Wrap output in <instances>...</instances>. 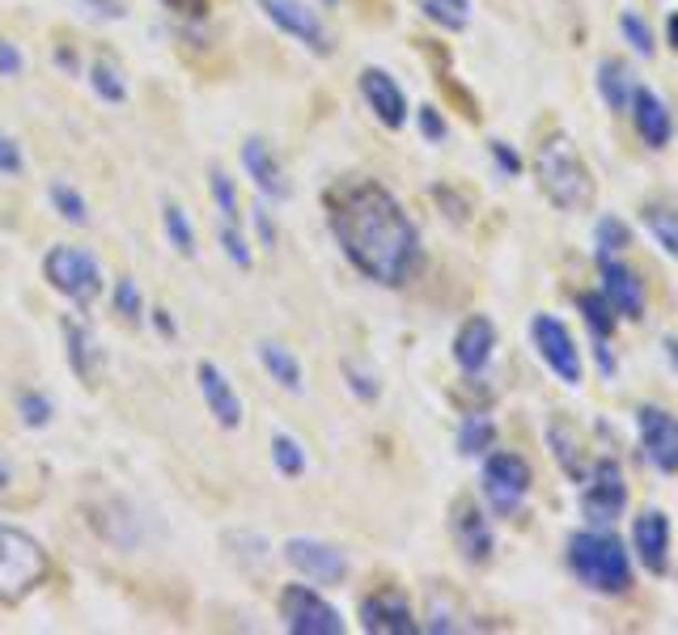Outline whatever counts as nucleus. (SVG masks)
Instances as JSON below:
<instances>
[{
	"mask_svg": "<svg viewBox=\"0 0 678 635\" xmlns=\"http://www.w3.org/2000/svg\"><path fill=\"white\" fill-rule=\"evenodd\" d=\"M331 234L348 263L378 284H403L420 263V234L382 183H343L327 199Z\"/></svg>",
	"mask_w": 678,
	"mask_h": 635,
	"instance_id": "1",
	"label": "nucleus"
},
{
	"mask_svg": "<svg viewBox=\"0 0 678 635\" xmlns=\"http://www.w3.org/2000/svg\"><path fill=\"white\" fill-rule=\"evenodd\" d=\"M534 178H538L543 195L564 212H585L594 204V178H589L582 153H577V144L568 141V136H552L538 148Z\"/></svg>",
	"mask_w": 678,
	"mask_h": 635,
	"instance_id": "2",
	"label": "nucleus"
},
{
	"mask_svg": "<svg viewBox=\"0 0 678 635\" xmlns=\"http://www.w3.org/2000/svg\"><path fill=\"white\" fill-rule=\"evenodd\" d=\"M568 567L577 572V581L585 588H598V593H628L631 588L628 551L615 534L577 530L568 539Z\"/></svg>",
	"mask_w": 678,
	"mask_h": 635,
	"instance_id": "3",
	"label": "nucleus"
},
{
	"mask_svg": "<svg viewBox=\"0 0 678 635\" xmlns=\"http://www.w3.org/2000/svg\"><path fill=\"white\" fill-rule=\"evenodd\" d=\"M48 551L34 534L18 525H0V602H22L25 593L43 585Z\"/></svg>",
	"mask_w": 678,
	"mask_h": 635,
	"instance_id": "4",
	"label": "nucleus"
},
{
	"mask_svg": "<svg viewBox=\"0 0 678 635\" xmlns=\"http://www.w3.org/2000/svg\"><path fill=\"white\" fill-rule=\"evenodd\" d=\"M43 276L48 284L69 297L76 309H90L102 297V272L90 250H76V246H51L48 259H43Z\"/></svg>",
	"mask_w": 678,
	"mask_h": 635,
	"instance_id": "5",
	"label": "nucleus"
},
{
	"mask_svg": "<svg viewBox=\"0 0 678 635\" xmlns=\"http://www.w3.org/2000/svg\"><path fill=\"white\" fill-rule=\"evenodd\" d=\"M531 492V467L517 453H492L484 462V495L496 518H513Z\"/></svg>",
	"mask_w": 678,
	"mask_h": 635,
	"instance_id": "6",
	"label": "nucleus"
},
{
	"mask_svg": "<svg viewBox=\"0 0 678 635\" xmlns=\"http://www.w3.org/2000/svg\"><path fill=\"white\" fill-rule=\"evenodd\" d=\"M280 618L292 635H343L339 611L310 585H289L280 593Z\"/></svg>",
	"mask_w": 678,
	"mask_h": 635,
	"instance_id": "7",
	"label": "nucleus"
},
{
	"mask_svg": "<svg viewBox=\"0 0 678 635\" xmlns=\"http://www.w3.org/2000/svg\"><path fill=\"white\" fill-rule=\"evenodd\" d=\"M531 335H534L538 356L547 360V369H552L559 381L577 386V381H582V352H577V344H573L568 327H564L559 318H552V314H538V318L531 322Z\"/></svg>",
	"mask_w": 678,
	"mask_h": 635,
	"instance_id": "8",
	"label": "nucleus"
},
{
	"mask_svg": "<svg viewBox=\"0 0 678 635\" xmlns=\"http://www.w3.org/2000/svg\"><path fill=\"white\" fill-rule=\"evenodd\" d=\"M582 509L589 521L624 518V509H628V483H624V467L615 458H603L589 471V483H585L582 492Z\"/></svg>",
	"mask_w": 678,
	"mask_h": 635,
	"instance_id": "9",
	"label": "nucleus"
},
{
	"mask_svg": "<svg viewBox=\"0 0 678 635\" xmlns=\"http://www.w3.org/2000/svg\"><path fill=\"white\" fill-rule=\"evenodd\" d=\"M259 9H264L267 22L280 25V30L292 34L297 43H306V48L318 51V55L331 51V34H327V25L318 22V13L310 4H301V0H259Z\"/></svg>",
	"mask_w": 678,
	"mask_h": 635,
	"instance_id": "10",
	"label": "nucleus"
},
{
	"mask_svg": "<svg viewBox=\"0 0 678 635\" xmlns=\"http://www.w3.org/2000/svg\"><path fill=\"white\" fill-rule=\"evenodd\" d=\"M636 428H640V449L654 462L657 471L678 474V420L661 407H640L636 411Z\"/></svg>",
	"mask_w": 678,
	"mask_h": 635,
	"instance_id": "11",
	"label": "nucleus"
},
{
	"mask_svg": "<svg viewBox=\"0 0 678 635\" xmlns=\"http://www.w3.org/2000/svg\"><path fill=\"white\" fill-rule=\"evenodd\" d=\"M285 560H289L301 576H310L315 585H339L348 576V560L331 542L318 539H289L285 542Z\"/></svg>",
	"mask_w": 678,
	"mask_h": 635,
	"instance_id": "12",
	"label": "nucleus"
},
{
	"mask_svg": "<svg viewBox=\"0 0 678 635\" xmlns=\"http://www.w3.org/2000/svg\"><path fill=\"white\" fill-rule=\"evenodd\" d=\"M598 276H603L606 301L619 318H645V288L631 276V267H624L615 255H598Z\"/></svg>",
	"mask_w": 678,
	"mask_h": 635,
	"instance_id": "13",
	"label": "nucleus"
},
{
	"mask_svg": "<svg viewBox=\"0 0 678 635\" xmlns=\"http://www.w3.org/2000/svg\"><path fill=\"white\" fill-rule=\"evenodd\" d=\"M361 627L373 635H415L420 623L412 618V606L394 593H373L361 602Z\"/></svg>",
	"mask_w": 678,
	"mask_h": 635,
	"instance_id": "14",
	"label": "nucleus"
},
{
	"mask_svg": "<svg viewBox=\"0 0 678 635\" xmlns=\"http://www.w3.org/2000/svg\"><path fill=\"white\" fill-rule=\"evenodd\" d=\"M361 94L369 102V111L382 119L387 127H403L408 123V98L399 90V81L382 69H364L361 72Z\"/></svg>",
	"mask_w": 678,
	"mask_h": 635,
	"instance_id": "15",
	"label": "nucleus"
},
{
	"mask_svg": "<svg viewBox=\"0 0 678 635\" xmlns=\"http://www.w3.org/2000/svg\"><path fill=\"white\" fill-rule=\"evenodd\" d=\"M195 377H199V395L208 402L213 420H217L220 428H238V423H243V399H238V390L229 386V377L220 373L213 360H199Z\"/></svg>",
	"mask_w": 678,
	"mask_h": 635,
	"instance_id": "16",
	"label": "nucleus"
},
{
	"mask_svg": "<svg viewBox=\"0 0 678 635\" xmlns=\"http://www.w3.org/2000/svg\"><path fill=\"white\" fill-rule=\"evenodd\" d=\"M631 542H636L640 564L649 567L654 576H661L666 564H670V521H666V513H657V509L640 513L636 525H631Z\"/></svg>",
	"mask_w": 678,
	"mask_h": 635,
	"instance_id": "17",
	"label": "nucleus"
},
{
	"mask_svg": "<svg viewBox=\"0 0 678 635\" xmlns=\"http://www.w3.org/2000/svg\"><path fill=\"white\" fill-rule=\"evenodd\" d=\"M492 348H496V327L487 322L484 314L466 318L454 335V360H459L462 373H480L487 360H492Z\"/></svg>",
	"mask_w": 678,
	"mask_h": 635,
	"instance_id": "18",
	"label": "nucleus"
},
{
	"mask_svg": "<svg viewBox=\"0 0 678 635\" xmlns=\"http://www.w3.org/2000/svg\"><path fill=\"white\" fill-rule=\"evenodd\" d=\"M454 539H459V551L475 567L492 560V530H487V518L471 504V500H459V504H454Z\"/></svg>",
	"mask_w": 678,
	"mask_h": 635,
	"instance_id": "19",
	"label": "nucleus"
},
{
	"mask_svg": "<svg viewBox=\"0 0 678 635\" xmlns=\"http://www.w3.org/2000/svg\"><path fill=\"white\" fill-rule=\"evenodd\" d=\"M631 119H636V132H640V141L649 144V148H666V144H670L675 123H670L666 102H661L654 90L636 85V94H631Z\"/></svg>",
	"mask_w": 678,
	"mask_h": 635,
	"instance_id": "20",
	"label": "nucleus"
},
{
	"mask_svg": "<svg viewBox=\"0 0 678 635\" xmlns=\"http://www.w3.org/2000/svg\"><path fill=\"white\" fill-rule=\"evenodd\" d=\"M243 165H246V174H250V183L264 191L267 199H289V178H285L280 162L271 157V148H267L259 136H250V141L243 144Z\"/></svg>",
	"mask_w": 678,
	"mask_h": 635,
	"instance_id": "21",
	"label": "nucleus"
},
{
	"mask_svg": "<svg viewBox=\"0 0 678 635\" xmlns=\"http://www.w3.org/2000/svg\"><path fill=\"white\" fill-rule=\"evenodd\" d=\"M64 344H69V369L81 381H97L102 365H106V352H102L94 330L85 322H76V318H64Z\"/></svg>",
	"mask_w": 678,
	"mask_h": 635,
	"instance_id": "22",
	"label": "nucleus"
},
{
	"mask_svg": "<svg viewBox=\"0 0 678 635\" xmlns=\"http://www.w3.org/2000/svg\"><path fill=\"white\" fill-rule=\"evenodd\" d=\"M598 94H603V102L615 111V115H624L631 106L636 85H631V72L624 60H603V64H598Z\"/></svg>",
	"mask_w": 678,
	"mask_h": 635,
	"instance_id": "23",
	"label": "nucleus"
},
{
	"mask_svg": "<svg viewBox=\"0 0 678 635\" xmlns=\"http://www.w3.org/2000/svg\"><path fill=\"white\" fill-rule=\"evenodd\" d=\"M259 360H264L267 377L276 381V386H285V390H292V395H301V365H297V356L289 352V348H280V344H271V339H264L259 344Z\"/></svg>",
	"mask_w": 678,
	"mask_h": 635,
	"instance_id": "24",
	"label": "nucleus"
},
{
	"mask_svg": "<svg viewBox=\"0 0 678 635\" xmlns=\"http://www.w3.org/2000/svg\"><path fill=\"white\" fill-rule=\"evenodd\" d=\"M492 441H496V423L487 420V416H466V420H462V428H459L462 458H480V453L492 449Z\"/></svg>",
	"mask_w": 678,
	"mask_h": 635,
	"instance_id": "25",
	"label": "nucleus"
},
{
	"mask_svg": "<svg viewBox=\"0 0 678 635\" xmlns=\"http://www.w3.org/2000/svg\"><path fill=\"white\" fill-rule=\"evenodd\" d=\"M162 225H166L170 246H174L183 259H192V255H195V229H192V221H187V212L178 208L174 199H166V204H162Z\"/></svg>",
	"mask_w": 678,
	"mask_h": 635,
	"instance_id": "26",
	"label": "nucleus"
},
{
	"mask_svg": "<svg viewBox=\"0 0 678 635\" xmlns=\"http://www.w3.org/2000/svg\"><path fill=\"white\" fill-rule=\"evenodd\" d=\"M577 306H582V318H585V327H589V335H594L598 344H606V339H610V330H615V318H619V314H610L606 293H603V297H598V293H582V297H577Z\"/></svg>",
	"mask_w": 678,
	"mask_h": 635,
	"instance_id": "27",
	"label": "nucleus"
},
{
	"mask_svg": "<svg viewBox=\"0 0 678 635\" xmlns=\"http://www.w3.org/2000/svg\"><path fill=\"white\" fill-rule=\"evenodd\" d=\"M208 191H213V204L220 212V225H243V208H238V187L225 170H213L208 178Z\"/></svg>",
	"mask_w": 678,
	"mask_h": 635,
	"instance_id": "28",
	"label": "nucleus"
},
{
	"mask_svg": "<svg viewBox=\"0 0 678 635\" xmlns=\"http://www.w3.org/2000/svg\"><path fill=\"white\" fill-rule=\"evenodd\" d=\"M645 225L657 237V246L678 259V208H657V204H649L645 208Z\"/></svg>",
	"mask_w": 678,
	"mask_h": 635,
	"instance_id": "29",
	"label": "nucleus"
},
{
	"mask_svg": "<svg viewBox=\"0 0 678 635\" xmlns=\"http://www.w3.org/2000/svg\"><path fill=\"white\" fill-rule=\"evenodd\" d=\"M547 441H552V453H556L559 467L573 474L577 483H582V479H585V462L577 458V437H573V428H564V423H552Z\"/></svg>",
	"mask_w": 678,
	"mask_h": 635,
	"instance_id": "30",
	"label": "nucleus"
},
{
	"mask_svg": "<svg viewBox=\"0 0 678 635\" xmlns=\"http://www.w3.org/2000/svg\"><path fill=\"white\" fill-rule=\"evenodd\" d=\"M271 462L285 479H301L306 474V449L297 445L289 432H276L271 437Z\"/></svg>",
	"mask_w": 678,
	"mask_h": 635,
	"instance_id": "31",
	"label": "nucleus"
},
{
	"mask_svg": "<svg viewBox=\"0 0 678 635\" xmlns=\"http://www.w3.org/2000/svg\"><path fill=\"white\" fill-rule=\"evenodd\" d=\"M90 85H94V94L102 102H127V81H123V72L115 64H106V60H97L94 69H90Z\"/></svg>",
	"mask_w": 678,
	"mask_h": 635,
	"instance_id": "32",
	"label": "nucleus"
},
{
	"mask_svg": "<svg viewBox=\"0 0 678 635\" xmlns=\"http://www.w3.org/2000/svg\"><path fill=\"white\" fill-rule=\"evenodd\" d=\"M594 242H598V255H619V250H628L631 246V229L619 221V216H603Z\"/></svg>",
	"mask_w": 678,
	"mask_h": 635,
	"instance_id": "33",
	"label": "nucleus"
},
{
	"mask_svg": "<svg viewBox=\"0 0 678 635\" xmlns=\"http://www.w3.org/2000/svg\"><path fill=\"white\" fill-rule=\"evenodd\" d=\"M424 13L445 30H462L471 18V0H424Z\"/></svg>",
	"mask_w": 678,
	"mask_h": 635,
	"instance_id": "34",
	"label": "nucleus"
},
{
	"mask_svg": "<svg viewBox=\"0 0 678 635\" xmlns=\"http://www.w3.org/2000/svg\"><path fill=\"white\" fill-rule=\"evenodd\" d=\"M111 301H115V309H120L127 322H145V301H141V293H136V280H132V276H120V280H115Z\"/></svg>",
	"mask_w": 678,
	"mask_h": 635,
	"instance_id": "35",
	"label": "nucleus"
},
{
	"mask_svg": "<svg viewBox=\"0 0 678 635\" xmlns=\"http://www.w3.org/2000/svg\"><path fill=\"white\" fill-rule=\"evenodd\" d=\"M51 204H55V212H60L64 221H73V225H90L85 199H81V195H76L69 183H55V187H51Z\"/></svg>",
	"mask_w": 678,
	"mask_h": 635,
	"instance_id": "36",
	"label": "nucleus"
},
{
	"mask_svg": "<svg viewBox=\"0 0 678 635\" xmlns=\"http://www.w3.org/2000/svg\"><path fill=\"white\" fill-rule=\"evenodd\" d=\"M619 30H624V39H628L631 48H636V55H645V60H649V55H654V30H649V25H645V18H640V13H624V18H619Z\"/></svg>",
	"mask_w": 678,
	"mask_h": 635,
	"instance_id": "37",
	"label": "nucleus"
},
{
	"mask_svg": "<svg viewBox=\"0 0 678 635\" xmlns=\"http://www.w3.org/2000/svg\"><path fill=\"white\" fill-rule=\"evenodd\" d=\"M18 416H22L25 428H48L51 423V402L39 395V390H22L18 395Z\"/></svg>",
	"mask_w": 678,
	"mask_h": 635,
	"instance_id": "38",
	"label": "nucleus"
},
{
	"mask_svg": "<svg viewBox=\"0 0 678 635\" xmlns=\"http://www.w3.org/2000/svg\"><path fill=\"white\" fill-rule=\"evenodd\" d=\"M220 246H225V255H229L234 267L250 272V242H246L243 225H220Z\"/></svg>",
	"mask_w": 678,
	"mask_h": 635,
	"instance_id": "39",
	"label": "nucleus"
},
{
	"mask_svg": "<svg viewBox=\"0 0 678 635\" xmlns=\"http://www.w3.org/2000/svg\"><path fill=\"white\" fill-rule=\"evenodd\" d=\"M25 162H22V148L9 141L4 132H0V174H22Z\"/></svg>",
	"mask_w": 678,
	"mask_h": 635,
	"instance_id": "40",
	"label": "nucleus"
},
{
	"mask_svg": "<svg viewBox=\"0 0 678 635\" xmlns=\"http://www.w3.org/2000/svg\"><path fill=\"white\" fill-rule=\"evenodd\" d=\"M492 162L501 165L508 178H517V174H522V157H517V153H513L505 141H492Z\"/></svg>",
	"mask_w": 678,
	"mask_h": 635,
	"instance_id": "41",
	"label": "nucleus"
},
{
	"mask_svg": "<svg viewBox=\"0 0 678 635\" xmlns=\"http://www.w3.org/2000/svg\"><path fill=\"white\" fill-rule=\"evenodd\" d=\"M22 69H25L22 51L13 48V43H4V39H0V76H18Z\"/></svg>",
	"mask_w": 678,
	"mask_h": 635,
	"instance_id": "42",
	"label": "nucleus"
},
{
	"mask_svg": "<svg viewBox=\"0 0 678 635\" xmlns=\"http://www.w3.org/2000/svg\"><path fill=\"white\" fill-rule=\"evenodd\" d=\"M420 132H424L429 141H445V119L436 115V106H424V111H420Z\"/></svg>",
	"mask_w": 678,
	"mask_h": 635,
	"instance_id": "43",
	"label": "nucleus"
},
{
	"mask_svg": "<svg viewBox=\"0 0 678 635\" xmlns=\"http://www.w3.org/2000/svg\"><path fill=\"white\" fill-rule=\"evenodd\" d=\"M343 373H348V386H352L361 399H378V386H373V377L357 373V365H343Z\"/></svg>",
	"mask_w": 678,
	"mask_h": 635,
	"instance_id": "44",
	"label": "nucleus"
},
{
	"mask_svg": "<svg viewBox=\"0 0 678 635\" xmlns=\"http://www.w3.org/2000/svg\"><path fill=\"white\" fill-rule=\"evenodd\" d=\"M170 13H183V18H204L208 0H162Z\"/></svg>",
	"mask_w": 678,
	"mask_h": 635,
	"instance_id": "45",
	"label": "nucleus"
},
{
	"mask_svg": "<svg viewBox=\"0 0 678 635\" xmlns=\"http://www.w3.org/2000/svg\"><path fill=\"white\" fill-rule=\"evenodd\" d=\"M85 9H94L97 18H123V13H127L123 0H85Z\"/></svg>",
	"mask_w": 678,
	"mask_h": 635,
	"instance_id": "46",
	"label": "nucleus"
},
{
	"mask_svg": "<svg viewBox=\"0 0 678 635\" xmlns=\"http://www.w3.org/2000/svg\"><path fill=\"white\" fill-rule=\"evenodd\" d=\"M255 229L264 237V246H276V229H271V212L267 208H255Z\"/></svg>",
	"mask_w": 678,
	"mask_h": 635,
	"instance_id": "47",
	"label": "nucleus"
},
{
	"mask_svg": "<svg viewBox=\"0 0 678 635\" xmlns=\"http://www.w3.org/2000/svg\"><path fill=\"white\" fill-rule=\"evenodd\" d=\"M153 327L162 330V335H174V322H170L166 309H153Z\"/></svg>",
	"mask_w": 678,
	"mask_h": 635,
	"instance_id": "48",
	"label": "nucleus"
},
{
	"mask_svg": "<svg viewBox=\"0 0 678 635\" xmlns=\"http://www.w3.org/2000/svg\"><path fill=\"white\" fill-rule=\"evenodd\" d=\"M666 39L678 48V13H670V22H666Z\"/></svg>",
	"mask_w": 678,
	"mask_h": 635,
	"instance_id": "49",
	"label": "nucleus"
},
{
	"mask_svg": "<svg viewBox=\"0 0 678 635\" xmlns=\"http://www.w3.org/2000/svg\"><path fill=\"white\" fill-rule=\"evenodd\" d=\"M9 483H13V471H9V462L0 458V488H9Z\"/></svg>",
	"mask_w": 678,
	"mask_h": 635,
	"instance_id": "50",
	"label": "nucleus"
},
{
	"mask_svg": "<svg viewBox=\"0 0 678 635\" xmlns=\"http://www.w3.org/2000/svg\"><path fill=\"white\" fill-rule=\"evenodd\" d=\"M670 356H675V365H678V339H675V344H670Z\"/></svg>",
	"mask_w": 678,
	"mask_h": 635,
	"instance_id": "51",
	"label": "nucleus"
},
{
	"mask_svg": "<svg viewBox=\"0 0 678 635\" xmlns=\"http://www.w3.org/2000/svg\"><path fill=\"white\" fill-rule=\"evenodd\" d=\"M322 4H339V0H322Z\"/></svg>",
	"mask_w": 678,
	"mask_h": 635,
	"instance_id": "52",
	"label": "nucleus"
}]
</instances>
